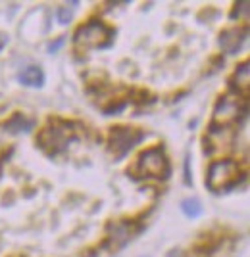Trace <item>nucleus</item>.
<instances>
[{
    "label": "nucleus",
    "mask_w": 250,
    "mask_h": 257,
    "mask_svg": "<svg viewBox=\"0 0 250 257\" xmlns=\"http://www.w3.org/2000/svg\"><path fill=\"white\" fill-rule=\"evenodd\" d=\"M135 175L146 177V179H168L170 175V163L162 148H150L137 160V165L133 169Z\"/></svg>",
    "instance_id": "nucleus-1"
},
{
    "label": "nucleus",
    "mask_w": 250,
    "mask_h": 257,
    "mask_svg": "<svg viewBox=\"0 0 250 257\" xmlns=\"http://www.w3.org/2000/svg\"><path fill=\"white\" fill-rule=\"evenodd\" d=\"M73 137V131H71V125L65 123V121H50L48 127L43 128L41 137H39V142H41V148H43L46 154L54 156V154H60L67 146V142Z\"/></svg>",
    "instance_id": "nucleus-2"
},
{
    "label": "nucleus",
    "mask_w": 250,
    "mask_h": 257,
    "mask_svg": "<svg viewBox=\"0 0 250 257\" xmlns=\"http://www.w3.org/2000/svg\"><path fill=\"white\" fill-rule=\"evenodd\" d=\"M110 41H112V31L100 22H91L87 25H83L75 35L77 46H83V48L108 46Z\"/></svg>",
    "instance_id": "nucleus-4"
},
{
    "label": "nucleus",
    "mask_w": 250,
    "mask_h": 257,
    "mask_svg": "<svg viewBox=\"0 0 250 257\" xmlns=\"http://www.w3.org/2000/svg\"><path fill=\"white\" fill-rule=\"evenodd\" d=\"M239 113H240L239 100L225 96L219 100L216 109H214V121L219 123V125H229V123H233V121L239 119Z\"/></svg>",
    "instance_id": "nucleus-6"
},
{
    "label": "nucleus",
    "mask_w": 250,
    "mask_h": 257,
    "mask_svg": "<svg viewBox=\"0 0 250 257\" xmlns=\"http://www.w3.org/2000/svg\"><path fill=\"white\" fill-rule=\"evenodd\" d=\"M168 257H183V253H181L179 249H174V251H170V253H168Z\"/></svg>",
    "instance_id": "nucleus-13"
},
{
    "label": "nucleus",
    "mask_w": 250,
    "mask_h": 257,
    "mask_svg": "<svg viewBox=\"0 0 250 257\" xmlns=\"http://www.w3.org/2000/svg\"><path fill=\"white\" fill-rule=\"evenodd\" d=\"M35 125V121L33 119H27L25 115H22V113H18V115H14V119H10L8 123H6V127L10 128V131H14V133H27L29 128Z\"/></svg>",
    "instance_id": "nucleus-10"
},
{
    "label": "nucleus",
    "mask_w": 250,
    "mask_h": 257,
    "mask_svg": "<svg viewBox=\"0 0 250 257\" xmlns=\"http://www.w3.org/2000/svg\"><path fill=\"white\" fill-rule=\"evenodd\" d=\"M221 46H223V50H227V52H237L240 48V43H242V39L239 37V31L237 29H233V31H225L221 35Z\"/></svg>",
    "instance_id": "nucleus-8"
},
{
    "label": "nucleus",
    "mask_w": 250,
    "mask_h": 257,
    "mask_svg": "<svg viewBox=\"0 0 250 257\" xmlns=\"http://www.w3.org/2000/svg\"><path fill=\"white\" fill-rule=\"evenodd\" d=\"M71 16H73V12H71V8H67V6H64V8H60V10H58V22H60V23H69V20H71Z\"/></svg>",
    "instance_id": "nucleus-12"
},
{
    "label": "nucleus",
    "mask_w": 250,
    "mask_h": 257,
    "mask_svg": "<svg viewBox=\"0 0 250 257\" xmlns=\"http://www.w3.org/2000/svg\"><path fill=\"white\" fill-rule=\"evenodd\" d=\"M235 86H237V90L242 92L244 96L248 94V64L244 62V64L237 67V71H235Z\"/></svg>",
    "instance_id": "nucleus-9"
},
{
    "label": "nucleus",
    "mask_w": 250,
    "mask_h": 257,
    "mask_svg": "<svg viewBox=\"0 0 250 257\" xmlns=\"http://www.w3.org/2000/svg\"><path fill=\"white\" fill-rule=\"evenodd\" d=\"M239 181V165L235 161H214L208 169V186L212 190H225Z\"/></svg>",
    "instance_id": "nucleus-3"
},
{
    "label": "nucleus",
    "mask_w": 250,
    "mask_h": 257,
    "mask_svg": "<svg viewBox=\"0 0 250 257\" xmlns=\"http://www.w3.org/2000/svg\"><path fill=\"white\" fill-rule=\"evenodd\" d=\"M142 133L131 127H114L110 128V150L116 158H123L127 152L141 142Z\"/></svg>",
    "instance_id": "nucleus-5"
},
{
    "label": "nucleus",
    "mask_w": 250,
    "mask_h": 257,
    "mask_svg": "<svg viewBox=\"0 0 250 257\" xmlns=\"http://www.w3.org/2000/svg\"><path fill=\"white\" fill-rule=\"evenodd\" d=\"M181 211L187 215V217H198V215L202 213V205L198 200L195 198H187L181 202Z\"/></svg>",
    "instance_id": "nucleus-11"
},
{
    "label": "nucleus",
    "mask_w": 250,
    "mask_h": 257,
    "mask_svg": "<svg viewBox=\"0 0 250 257\" xmlns=\"http://www.w3.org/2000/svg\"><path fill=\"white\" fill-rule=\"evenodd\" d=\"M20 81L27 86H41L44 81V75L39 67H27L20 73Z\"/></svg>",
    "instance_id": "nucleus-7"
}]
</instances>
